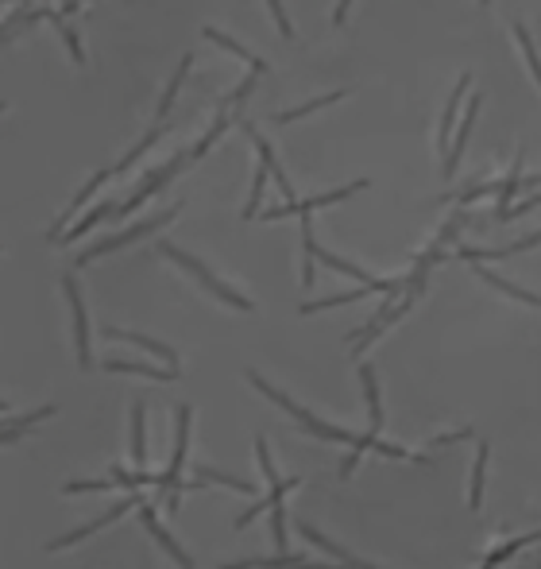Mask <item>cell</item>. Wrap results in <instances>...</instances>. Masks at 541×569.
Masks as SVG:
<instances>
[{"label":"cell","instance_id":"32","mask_svg":"<svg viewBox=\"0 0 541 569\" xmlns=\"http://www.w3.org/2000/svg\"><path fill=\"white\" fill-rule=\"evenodd\" d=\"M514 39H518V47L526 51V62H530V70H534V78H538V86H541V59H538V47H534L526 24H514Z\"/></svg>","mask_w":541,"mask_h":569},{"label":"cell","instance_id":"34","mask_svg":"<svg viewBox=\"0 0 541 569\" xmlns=\"http://www.w3.org/2000/svg\"><path fill=\"white\" fill-rule=\"evenodd\" d=\"M51 20H55L58 24V31H62V39H66V47H70V59L74 62H86V51H82V39H78V31L70 28V24H66V20H62V16H51Z\"/></svg>","mask_w":541,"mask_h":569},{"label":"cell","instance_id":"14","mask_svg":"<svg viewBox=\"0 0 541 569\" xmlns=\"http://www.w3.org/2000/svg\"><path fill=\"white\" fill-rule=\"evenodd\" d=\"M205 484H221V488H228V492H240V496H256V492H259L252 480L228 477V473H221V469L198 465V469H194V484H186V488H205Z\"/></svg>","mask_w":541,"mask_h":569},{"label":"cell","instance_id":"40","mask_svg":"<svg viewBox=\"0 0 541 569\" xmlns=\"http://www.w3.org/2000/svg\"><path fill=\"white\" fill-rule=\"evenodd\" d=\"M74 12H82V4H62L58 8V16H74Z\"/></svg>","mask_w":541,"mask_h":569},{"label":"cell","instance_id":"39","mask_svg":"<svg viewBox=\"0 0 541 569\" xmlns=\"http://www.w3.org/2000/svg\"><path fill=\"white\" fill-rule=\"evenodd\" d=\"M541 244V233H534V237L518 240V244H507V256H514V252H526V248H538Z\"/></svg>","mask_w":541,"mask_h":569},{"label":"cell","instance_id":"3","mask_svg":"<svg viewBox=\"0 0 541 569\" xmlns=\"http://www.w3.org/2000/svg\"><path fill=\"white\" fill-rule=\"evenodd\" d=\"M159 252H163L167 260H174V264H178V268H182V271H190V275L198 279L201 287H205V291H213V295H217V299L225 302V306H232V310H256V302H252V299H244L240 291H232L228 283H221V279H217L213 271H209V268H205V264H201L198 256H190V252H182V248H174L171 240H163V244H159Z\"/></svg>","mask_w":541,"mask_h":569},{"label":"cell","instance_id":"41","mask_svg":"<svg viewBox=\"0 0 541 569\" xmlns=\"http://www.w3.org/2000/svg\"><path fill=\"white\" fill-rule=\"evenodd\" d=\"M344 16H348V4H337V12H333V24H344Z\"/></svg>","mask_w":541,"mask_h":569},{"label":"cell","instance_id":"5","mask_svg":"<svg viewBox=\"0 0 541 569\" xmlns=\"http://www.w3.org/2000/svg\"><path fill=\"white\" fill-rule=\"evenodd\" d=\"M132 508H143V500H140V496H136V492H132V496H124V500H120V504H113V508H109V511H101V515H97L93 523H86V527H74V531H66V535H58V539H51V542H47V550L55 554V550H66V546H74V542L89 539V535H97L101 527H109V523H116L120 515H128V511H132Z\"/></svg>","mask_w":541,"mask_h":569},{"label":"cell","instance_id":"35","mask_svg":"<svg viewBox=\"0 0 541 569\" xmlns=\"http://www.w3.org/2000/svg\"><path fill=\"white\" fill-rule=\"evenodd\" d=\"M267 175H271V171L259 163L256 179H252V198H248V206H244V217H256V213H259V202H263V186H267Z\"/></svg>","mask_w":541,"mask_h":569},{"label":"cell","instance_id":"29","mask_svg":"<svg viewBox=\"0 0 541 569\" xmlns=\"http://www.w3.org/2000/svg\"><path fill=\"white\" fill-rule=\"evenodd\" d=\"M163 132H167V124H159V128H151V132L143 136L140 144H136V148H132V151H128V155H124V159H120V167H116V175H124V171H128V167H132V163L140 159L143 151H151V148H155V144L163 140Z\"/></svg>","mask_w":541,"mask_h":569},{"label":"cell","instance_id":"42","mask_svg":"<svg viewBox=\"0 0 541 569\" xmlns=\"http://www.w3.org/2000/svg\"><path fill=\"white\" fill-rule=\"evenodd\" d=\"M538 569H541V562H538Z\"/></svg>","mask_w":541,"mask_h":569},{"label":"cell","instance_id":"10","mask_svg":"<svg viewBox=\"0 0 541 569\" xmlns=\"http://www.w3.org/2000/svg\"><path fill=\"white\" fill-rule=\"evenodd\" d=\"M414 302H418V299H410V295H406V299H402L399 306H383V310H379V314L371 318L368 326H364V330H360V333H356V337H352V353L360 357V353H364V349H368L371 341H375L379 333L387 330V326H395L399 318H406V314L414 310Z\"/></svg>","mask_w":541,"mask_h":569},{"label":"cell","instance_id":"25","mask_svg":"<svg viewBox=\"0 0 541 569\" xmlns=\"http://www.w3.org/2000/svg\"><path fill=\"white\" fill-rule=\"evenodd\" d=\"M113 213H116L113 202H101V206H93V210H89L86 217H82V221H78V225H74V229L66 233V237L58 240V244H74V240H82V237L89 233V229H97V225H101L105 217H113Z\"/></svg>","mask_w":541,"mask_h":569},{"label":"cell","instance_id":"12","mask_svg":"<svg viewBox=\"0 0 541 569\" xmlns=\"http://www.w3.org/2000/svg\"><path fill=\"white\" fill-rule=\"evenodd\" d=\"M368 186V179H356L348 182V186H341V190H329V194H317V198H310V202H298L294 210H286V206H279V210H267V217L275 221V217H290V213H302V217H310V210H317V206H333V202H344V198H352L356 190H364Z\"/></svg>","mask_w":541,"mask_h":569},{"label":"cell","instance_id":"1","mask_svg":"<svg viewBox=\"0 0 541 569\" xmlns=\"http://www.w3.org/2000/svg\"><path fill=\"white\" fill-rule=\"evenodd\" d=\"M248 380H252V388L263 391V395H267L271 403H279V407H283L286 415H290V419L298 422V426H302L306 434H314V438H321V442H341V446H352V450H356L360 434H352V430H344V426H329V422H321V419H317V415H314V411L298 407V403H294V399H290L286 391H279V388H275V384H267V380H263L259 372H248Z\"/></svg>","mask_w":541,"mask_h":569},{"label":"cell","instance_id":"13","mask_svg":"<svg viewBox=\"0 0 541 569\" xmlns=\"http://www.w3.org/2000/svg\"><path fill=\"white\" fill-rule=\"evenodd\" d=\"M468 86H472V74H460L456 90L449 93V105H445V113H441V128H437V148H441V155H445V159H449V151H453V144H449V132H453L456 109H460V101H464Z\"/></svg>","mask_w":541,"mask_h":569},{"label":"cell","instance_id":"6","mask_svg":"<svg viewBox=\"0 0 541 569\" xmlns=\"http://www.w3.org/2000/svg\"><path fill=\"white\" fill-rule=\"evenodd\" d=\"M186 159H190V155H182V151H178V155H174V159H171V163H167V167L151 171V179H143L140 186L132 190V198H128L124 206H116L113 217H128V213H132V210H140V206H143V202H147V198H155V194H159V190H163V186H167V182H171L174 175H178V171L186 167Z\"/></svg>","mask_w":541,"mask_h":569},{"label":"cell","instance_id":"18","mask_svg":"<svg viewBox=\"0 0 541 569\" xmlns=\"http://www.w3.org/2000/svg\"><path fill=\"white\" fill-rule=\"evenodd\" d=\"M221 569H348V566H317L306 558H294V554H279V558H244V562H228Z\"/></svg>","mask_w":541,"mask_h":569},{"label":"cell","instance_id":"22","mask_svg":"<svg viewBox=\"0 0 541 569\" xmlns=\"http://www.w3.org/2000/svg\"><path fill=\"white\" fill-rule=\"evenodd\" d=\"M201 35H205L209 43H221V47H225L228 55H236V59H244V62H248V66H252V74H267V62H263V59H256V55H252L248 47H240L236 39H228L225 31H217V28H201Z\"/></svg>","mask_w":541,"mask_h":569},{"label":"cell","instance_id":"36","mask_svg":"<svg viewBox=\"0 0 541 569\" xmlns=\"http://www.w3.org/2000/svg\"><path fill=\"white\" fill-rule=\"evenodd\" d=\"M256 457H259V469H263V477L271 480V484H283L279 473H275V457L267 450V438H256Z\"/></svg>","mask_w":541,"mask_h":569},{"label":"cell","instance_id":"23","mask_svg":"<svg viewBox=\"0 0 541 569\" xmlns=\"http://www.w3.org/2000/svg\"><path fill=\"white\" fill-rule=\"evenodd\" d=\"M472 271L484 279L487 287H495V291H503V295H511V299L526 302V306H538L541 310V295H530V291H522V287H514V283H507L503 275H495V271H487L484 264H472Z\"/></svg>","mask_w":541,"mask_h":569},{"label":"cell","instance_id":"38","mask_svg":"<svg viewBox=\"0 0 541 569\" xmlns=\"http://www.w3.org/2000/svg\"><path fill=\"white\" fill-rule=\"evenodd\" d=\"M464 438H472V430H453V434H441V438H433V442H429V450L453 446V442H464Z\"/></svg>","mask_w":541,"mask_h":569},{"label":"cell","instance_id":"26","mask_svg":"<svg viewBox=\"0 0 541 569\" xmlns=\"http://www.w3.org/2000/svg\"><path fill=\"white\" fill-rule=\"evenodd\" d=\"M51 415H55V407L47 403V407H35V411H28L24 419H4V422H8V426H4V446H12V442H16L20 434H24V430H31L35 422L51 419Z\"/></svg>","mask_w":541,"mask_h":569},{"label":"cell","instance_id":"20","mask_svg":"<svg viewBox=\"0 0 541 569\" xmlns=\"http://www.w3.org/2000/svg\"><path fill=\"white\" fill-rule=\"evenodd\" d=\"M487 457H491V446H487V438H480V442H476V465H472V484H468V508H472V511H480V504H484Z\"/></svg>","mask_w":541,"mask_h":569},{"label":"cell","instance_id":"24","mask_svg":"<svg viewBox=\"0 0 541 569\" xmlns=\"http://www.w3.org/2000/svg\"><path fill=\"white\" fill-rule=\"evenodd\" d=\"M143 419H147V407L140 399L132 403V465L136 473H147V446H143Z\"/></svg>","mask_w":541,"mask_h":569},{"label":"cell","instance_id":"27","mask_svg":"<svg viewBox=\"0 0 541 569\" xmlns=\"http://www.w3.org/2000/svg\"><path fill=\"white\" fill-rule=\"evenodd\" d=\"M518 186H522V151H518V159L511 163V175L503 179V194H499V206H495V221H499L503 213H511V198L518 194Z\"/></svg>","mask_w":541,"mask_h":569},{"label":"cell","instance_id":"4","mask_svg":"<svg viewBox=\"0 0 541 569\" xmlns=\"http://www.w3.org/2000/svg\"><path fill=\"white\" fill-rule=\"evenodd\" d=\"M174 217H178V210H163L155 213V217H147V221H136V225H128L124 233H116V237L101 240V244H93V248H86V252H78V260H74V268H86V264H93V260H101V256H109V252H116V248H128L132 240L147 237V233H155V229H163V225H171Z\"/></svg>","mask_w":541,"mask_h":569},{"label":"cell","instance_id":"7","mask_svg":"<svg viewBox=\"0 0 541 569\" xmlns=\"http://www.w3.org/2000/svg\"><path fill=\"white\" fill-rule=\"evenodd\" d=\"M62 291H66V299H70V314H74V349H78V364L89 368L93 357H89V318H86V299H82V291H78V279L74 275H66L62 279Z\"/></svg>","mask_w":541,"mask_h":569},{"label":"cell","instance_id":"30","mask_svg":"<svg viewBox=\"0 0 541 569\" xmlns=\"http://www.w3.org/2000/svg\"><path fill=\"white\" fill-rule=\"evenodd\" d=\"M225 132H228V113H225V109H221V113H217V120H213V128H209V132L201 136L198 144H194V151H190V159H201V155H205V151L213 148V144H217V140H221Z\"/></svg>","mask_w":541,"mask_h":569},{"label":"cell","instance_id":"15","mask_svg":"<svg viewBox=\"0 0 541 569\" xmlns=\"http://www.w3.org/2000/svg\"><path fill=\"white\" fill-rule=\"evenodd\" d=\"M105 337H109V341H132V345H140V349H147V353H155L159 360H167V368H174V372H178V353H174L171 345L155 341V337H143V333L120 330V326H109V330H105Z\"/></svg>","mask_w":541,"mask_h":569},{"label":"cell","instance_id":"9","mask_svg":"<svg viewBox=\"0 0 541 569\" xmlns=\"http://www.w3.org/2000/svg\"><path fill=\"white\" fill-rule=\"evenodd\" d=\"M140 523H143V531H147L151 539L163 546V554H167L171 562H178V569H194V558H190V554L182 550V542L174 539L171 531L159 523V515H155V508H151V504H143V508H140Z\"/></svg>","mask_w":541,"mask_h":569},{"label":"cell","instance_id":"17","mask_svg":"<svg viewBox=\"0 0 541 569\" xmlns=\"http://www.w3.org/2000/svg\"><path fill=\"white\" fill-rule=\"evenodd\" d=\"M480 105H484V97L472 93V101H468V109H464V124H460V132H456V144H453V151H449V159H445V175H449V179L456 175V163H460V155H464V144H468V136H472V128H476Z\"/></svg>","mask_w":541,"mask_h":569},{"label":"cell","instance_id":"21","mask_svg":"<svg viewBox=\"0 0 541 569\" xmlns=\"http://www.w3.org/2000/svg\"><path fill=\"white\" fill-rule=\"evenodd\" d=\"M360 384H364V399H368V415H371V434L383 430V399H379V380H375V368L360 364Z\"/></svg>","mask_w":541,"mask_h":569},{"label":"cell","instance_id":"16","mask_svg":"<svg viewBox=\"0 0 541 569\" xmlns=\"http://www.w3.org/2000/svg\"><path fill=\"white\" fill-rule=\"evenodd\" d=\"M298 484H302V477H286L283 484H275V488H271L267 496H259L256 504H252V508H248V511H244V515H240V519H236V531H244V527H248V523H252L256 515H263V511H275V508H279V504H283L286 492H294Z\"/></svg>","mask_w":541,"mask_h":569},{"label":"cell","instance_id":"28","mask_svg":"<svg viewBox=\"0 0 541 569\" xmlns=\"http://www.w3.org/2000/svg\"><path fill=\"white\" fill-rule=\"evenodd\" d=\"M344 90L337 93H325V97H314V101H306V105H298V109H286V113H279V124H290V120H298V117H310V113H317V109H325V105H333V101H341Z\"/></svg>","mask_w":541,"mask_h":569},{"label":"cell","instance_id":"11","mask_svg":"<svg viewBox=\"0 0 541 569\" xmlns=\"http://www.w3.org/2000/svg\"><path fill=\"white\" fill-rule=\"evenodd\" d=\"M109 175H113V171H97V175H93V179H89L86 186H82V190L74 194V202L66 206V213L58 217L55 229H51V237H47V240H51V244H58V240H62V229H66V225H70V221H74L78 213L86 210V202H89V198H93V194H97V190H101V186H105V182H109Z\"/></svg>","mask_w":541,"mask_h":569},{"label":"cell","instance_id":"2","mask_svg":"<svg viewBox=\"0 0 541 569\" xmlns=\"http://www.w3.org/2000/svg\"><path fill=\"white\" fill-rule=\"evenodd\" d=\"M174 450H171V465H167V473H159V492L167 496V508L171 515H178L182 508V492H186V484H182V469H186V450H190V426H194V407L190 403H178L174 407Z\"/></svg>","mask_w":541,"mask_h":569},{"label":"cell","instance_id":"33","mask_svg":"<svg viewBox=\"0 0 541 569\" xmlns=\"http://www.w3.org/2000/svg\"><path fill=\"white\" fill-rule=\"evenodd\" d=\"M271 539H275V550H279V554H290V539H286V508H283V504L271 511Z\"/></svg>","mask_w":541,"mask_h":569},{"label":"cell","instance_id":"37","mask_svg":"<svg viewBox=\"0 0 541 569\" xmlns=\"http://www.w3.org/2000/svg\"><path fill=\"white\" fill-rule=\"evenodd\" d=\"M267 12L275 16V24H279V31H283L286 39H294V28H290V20H286V8L279 4V0H267Z\"/></svg>","mask_w":541,"mask_h":569},{"label":"cell","instance_id":"31","mask_svg":"<svg viewBox=\"0 0 541 569\" xmlns=\"http://www.w3.org/2000/svg\"><path fill=\"white\" fill-rule=\"evenodd\" d=\"M190 55H186V59L178 62V70H174V78L171 82H167V93H163V101H159V117H167V113H171V105H174V97H178V86H182V82H186V74H190Z\"/></svg>","mask_w":541,"mask_h":569},{"label":"cell","instance_id":"19","mask_svg":"<svg viewBox=\"0 0 541 569\" xmlns=\"http://www.w3.org/2000/svg\"><path fill=\"white\" fill-rule=\"evenodd\" d=\"M105 372H132V376H147V380H159V384H174L178 372L174 368H159V364H143V360H105Z\"/></svg>","mask_w":541,"mask_h":569},{"label":"cell","instance_id":"8","mask_svg":"<svg viewBox=\"0 0 541 569\" xmlns=\"http://www.w3.org/2000/svg\"><path fill=\"white\" fill-rule=\"evenodd\" d=\"M240 132H244V136H248V140L256 144V151H259V163H263V167L271 171V179H275V186L283 190L286 210H294V206H298V198H294V186H290V179H286V175H283V163L275 159V151H271V144H267V140L259 136V132H256V124H248V120H240Z\"/></svg>","mask_w":541,"mask_h":569}]
</instances>
